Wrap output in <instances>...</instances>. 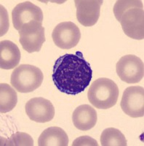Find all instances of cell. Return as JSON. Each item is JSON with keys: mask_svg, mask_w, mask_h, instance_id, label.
Returning a JSON list of instances; mask_svg holds the SVG:
<instances>
[{"mask_svg": "<svg viewBox=\"0 0 144 146\" xmlns=\"http://www.w3.org/2000/svg\"><path fill=\"white\" fill-rule=\"evenodd\" d=\"M12 20L14 28L20 31L24 24L32 21L42 23L43 13L37 5L26 1L14 7L12 11Z\"/></svg>", "mask_w": 144, "mask_h": 146, "instance_id": "cell-9", "label": "cell"}, {"mask_svg": "<svg viewBox=\"0 0 144 146\" xmlns=\"http://www.w3.org/2000/svg\"><path fill=\"white\" fill-rule=\"evenodd\" d=\"M26 113L32 121L46 123L55 116V108L50 101L42 97H35L26 104Z\"/></svg>", "mask_w": 144, "mask_h": 146, "instance_id": "cell-10", "label": "cell"}, {"mask_svg": "<svg viewBox=\"0 0 144 146\" xmlns=\"http://www.w3.org/2000/svg\"><path fill=\"white\" fill-rule=\"evenodd\" d=\"M133 7L143 9V5L141 1L136 0H119L116 2L114 7V13L115 17L119 21L122 15L126 10Z\"/></svg>", "mask_w": 144, "mask_h": 146, "instance_id": "cell-17", "label": "cell"}, {"mask_svg": "<svg viewBox=\"0 0 144 146\" xmlns=\"http://www.w3.org/2000/svg\"><path fill=\"white\" fill-rule=\"evenodd\" d=\"M119 22L127 36L134 40H143V9L133 7L126 10L122 15Z\"/></svg>", "mask_w": 144, "mask_h": 146, "instance_id": "cell-8", "label": "cell"}, {"mask_svg": "<svg viewBox=\"0 0 144 146\" xmlns=\"http://www.w3.org/2000/svg\"><path fill=\"white\" fill-rule=\"evenodd\" d=\"M101 143L103 146H126L128 141L121 131L115 128H107L102 132Z\"/></svg>", "mask_w": 144, "mask_h": 146, "instance_id": "cell-16", "label": "cell"}, {"mask_svg": "<svg viewBox=\"0 0 144 146\" xmlns=\"http://www.w3.org/2000/svg\"><path fill=\"white\" fill-rule=\"evenodd\" d=\"M44 75L37 66L21 64L11 74L10 83L20 93H29L37 89L42 83Z\"/></svg>", "mask_w": 144, "mask_h": 146, "instance_id": "cell-3", "label": "cell"}, {"mask_svg": "<svg viewBox=\"0 0 144 146\" xmlns=\"http://www.w3.org/2000/svg\"><path fill=\"white\" fill-rule=\"evenodd\" d=\"M73 146L80 145H95L98 146V143L93 138L89 136H82L77 138L73 142Z\"/></svg>", "mask_w": 144, "mask_h": 146, "instance_id": "cell-19", "label": "cell"}, {"mask_svg": "<svg viewBox=\"0 0 144 146\" xmlns=\"http://www.w3.org/2000/svg\"><path fill=\"white\" fill-rule=\"evenodd\" d=\"M20 52L16 44L10 40L0 42V67L2 70H12L18 65Z\"/></svg>", "mask_w": 144, "mask_h": 146, "instance_id": "cell-13", "label": "cell"}, {"mask_svg": "<svg viewBox=\"0 0 144 146\" xmlns=\"http://www.w3.org/2000/svg\"><path fill=\"white\" fill-rule=\"evenodd\" d=\"M52 38L56 46L62 49H71L77 45L81 38L80 28L71 21L60 23L52 33Z\"/></svg>", "mask_w": 144, "mask_h": 146, "instance_id": "cell-7", "label": "cell"}, {"mask_svg": "<svg viewBox=\"0 0 144 146\" xmlns=\"http://www.w3.org/2000/svg\"><path fill=\"white\" fill-rule=\"evenodd\" d=\"M72 120L76 129L81 131H88L97 123V112L89 105H80L74 110Z\"/></svg>", "mask_w": 144, "mask_h": 146, "instance_id": "cell-12", "label": "cell"}, {"mask_svg": "<svg viewBox=\"0 0 144 146\" xmlns=\"http://www.w3.org/2000/svg\"><path fill=\"white\" fill-rule=\"evenodd\" d=\"M76 18L84 27H93L98 22L102 0H75Z\"/></svg>", "mask_w": 144, "mask_h": 146, "instance_id": "cell-11", "label": "cell"}, {"mask_svg": "<svg viewBox=\"0 0 144 146\" xmlns=\"http://www.w3.org/2000/svg\"><path fill=\"white\" fill-rule=\"evenodd\" d=\"M116 73L122 81L130 84L139 83L144 76L143 62L135 55H126L119 60Z\"/></svg>", "mask_w": 144, "mask_h": 146, "instance_id": "cell-5", "label": "cell"}, {"mask_svg": "<svg viewBox=\"0 0 144 146\" xmlns=\"http://www.w3.org/2000/svg\"><path fill=\"white\" fill-rule=\"evenodd\" d=\"M53 83L60 92L76 95L85 90L93 78L90 64L82 52L66 53L55 62L52 75Z\"/></svg>", "mask_w": 144, "mask_h": 146, "instance_id": "cell-1", "label": "cell"}, {"mask_svg": "<svg viewBox=\"0 0 144 146\" xmlns=\"http://www.w3.org/2000/svg\"><path fill=\"white\" fill-rule=\"evenodd\" d=\"M19 41L28 53L39 52L45 42V28L41 23L32 21L23 26L19 31Z\"/></svg>", "mask_w": 144, "mask_h": 146, "instance_id": "cell-4", "label": "cell"}, {"mask_svg": "<svg viewBox=\"0 0 144 146\" xmlns=\"http://www.w3.org/2000/svg\"><path fill=\"white\" fill-rule=\"evenodd\" d=\"M68 137L66 131L58 126L44 130L38 139L39 146H67Z\"/></svg>", "mask_w": 144, "mask_h": 146, "instance_id": "cell-14", "label": "cell"}, {"mask_svg": "<svg viewBox=\"0 0 144 146\" xmlns=\"http://www.w3.org/2000/svg\"><path fill=\"white\" fill-rule=\"evenodd\" d=\"M18 102V95L14 88L7 83L0 84V112L7 113L15 108Z\"/></svg>", "mask_w": 144, "mask_h": 146, "instance_id": "cell-15", "label": "cell"}, {"mask_svg": "<svg viewBox=\"0 0 144 146\" xmlns=\"http://www.w3.org/2000/svg\"><path fill=\"white\" fill-rule=\"evenodd\" d=\"M5 143V145L9 146H33L34 139L26 133L16 132L12 135Z\"/></svg>", "mask_w": 144, "mask_h": 146, "instance_id": "cell-18", "label": "cell"}, {"mask_svg": "<svg viewBox=\"0 0 144 146\" xmlns=\"http://www.w3.org/2000/svg\"><path fill=\"white\" fill-rule=\"evenodd\" d=\"M119 94V88L114 82L108 78H101L92 83L87 97L95 108L106 110L116 105Z\"/></svg>", "mask_w": 144, "mask_h": 146, "instance_id": "cell-2", "label": "cell"}, {"mask_svg": "<svg viewBox=\"0 0 144 146\" xmlns=\"http://www.w3.org/2000/svg\"><path fill=\"white\" fill-rule=\"evenodd\" d=\"M120 106L123 112L131 118L143 117L144 88L141 86H130L126 88Z\"/></svg>", "mask_w": 144, "mask_h": 146, "instance_id": "cell-6", "label": "cell"}]
</instances>
